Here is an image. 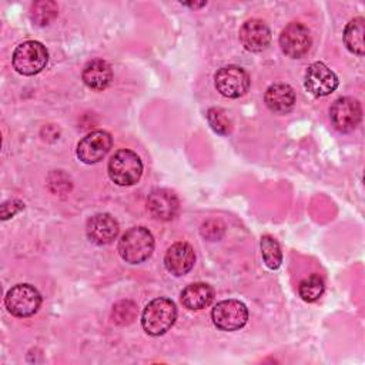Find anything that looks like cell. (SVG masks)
<instances>
[{
    "label": "cell",
    "instance_id": "obj_9",
    "mask_svg": "<svg viewBox=\"0 0 365 365\" xmlns=\"http://www.w3.org/2000/svg\"><path fill=\"white\" fill-rule=\"evenodd\" d=\"M305 88L315 97H324L331 94L338 87L336 74L327 67L324 63L317 61L312 63L307 71L304 78Z\"/></svg>",
    "mask_w": 365,
    "mask_h": 365
},
{
    "label": "cell",
    "instance_id": "obj_23",
    "mask_svg": "<svg viewBox=\"0 0 365 365\" xmlns=\"http://www.w3.org/2000/svg\"><path fill=\"white\" fill-rule=\"evenodd\" d=\"M207 120L215 133L221 135H227L231 133V127H232L231 120L228 118L227 113L222 108H218V107L210 108L207 111Z\"/></svg>",
    "mask_w": 365,
    "mask_h": 365
},
{
    "label": "cell",
    "instance_id": "obj_4",
    "mask_svg": "<svg viewBox=\"0 0 365 365\" xmlns=\"http://www.w3.org/2000/svg\"><path fill=\"white\" fill-rule=\"evenodd\" d=\"M143 174V163L131 150H118L108 161V175L118 185H133Z\"/></svg>",
    "mask_w": 365,
    "mask_h": 365
},
{
    "label": "cell",
    "instance_id": "obj_22",
    "mask_svg": "<svg viewBox=\"0 0 365 365\" xmlns=\"http://www.w3.org/2000/svg\"><path fill=\"white\" fill-rule=\"evenodd\" d=\"M30 14L36 24L46 26L57 16V4L54 1H37L31 6Z\"/></svg>",
    "mask_w": 365,
    "mask_h": 365
},
{
    "label": "cell",
    "instance_id": "obj_15",
    "mask_svg": "<svg viewBox=\"0 0 365 365\" xmlns=\"http://www.w3.org/2000/svg\"><path fill=\"white\" fill-rule=\"evenodd\" d=\"M195 262V254L190 244L187 242H175L173 244L164 258V264L168 272L175 277H181L187 274Z\"/></svg>",
    "mask_w": 365,
    "mask_h": 365
},
{
    "label": "cell",
    "instance_id": "obj_10",
    "mask_svg": "<svg viewBox=\"0 0 365 365\" xmlns=\"http://www.w3.org/2000/svg\"><path fill=\"white\" fill-rule=\"evenodd\" d=\"M329 117L336 130L344 133L352 131L359 124L362 117L361 104L355 98L339 97L331 106Z\"/></svg>",
    "mask_w": 365,
    "mask_h": 365
},
{
    "label": "cell",
    "instance_id": "obj_2",
    "mask_svg": "<svg viewBox=\"0 0 365 365\" xmlns=\"http://www.w3.org/2000/svg\"><path fill=\"white\" fill-rule=\"evenodd\" d=\"M154 250V238L144 227H133L127 230L118 240V254L130 264L145 261Z\"/></svg>",
    "mask_w": 365,
    "mask_h": 365
},
{
    "label": "cell",
    "instance_id": "obj_16",
    "mask_svg": "<svg viewBox=\"0 0 365 365\" xmlns=\"http://www.w3.org/2000/svg\"><path fill=\"white\" fill-rule=\"evenodd\" d=\"M264 101L271 111L277 114H287L295 104V93L291 86L285 83H275L267 88Z\"/></svg>",
    "mask_w": 365,
    "mask_h": 365
},
{
    "label": "cell",
    "instance_id": "obj_13",
    "mask_svg": "<svg viewBox=\"0 0 365 365\" xmlns=\"http://www.w3.org/2000/svg\"><path fill=\"white\" fill-rule=\"evenodd\" d=\"M240 41L248 51H262L271 41V31L262 20L251 19L241 26Z\"/></svg>",
    "mask_w": 365,
    "mask_h": 365
},
{
    "label": "cell",
    "instance_id": "obj_12",
    "mask_svg": "<svg viewBox=\"0 0 365 365\" xmlns=\"http://www.w3.org/2000/svg\"><path fill=\"white\" fill-rule=\"evenodd\" d=\"M118 222L107 212L93 215L86 225L88 240L96 245H107L113 242L118 235Z\"/></svg>",
    "mask_w": 365,
    "mask_h": 365
},
{
    "label": "cell",
    "instance_id": "obj_17",
    "mask_svg": "<svg viewBox=\"0 0 365 365\" xmlns=\"http://www.w3.org/2000/svg\"><path fill=\"white\" fill-rule=\"evenodd\" d=\"M81 77L88 88L100 91L110 86L113 78V70L110 64L104 60H91L83 68Z\"/></svg>",
    "mask_w": 365,
    "mask_h": 365
},
{
    "label": "cell",
    "instance_id": "obj_21",
    "mask_svg": "<svg viewBox=\"0 0 365 365\" xmlns=\"http://www.w3.org/2000/svg\"><path fill=\"white\" fill-rule=\"evenodd\" d=\"M259 245L265 265L271 269H277L282 262V252L278 241L271 235H262Z\"/></svg>",
    "mask_w": 365,
    "mask_h": 365
},
{
    "label": "cell",
    "instance_id": "obj_1",
    "mask_svg": "<svg viewBox=\"0 0 365 365\" xmlns=\"http://www.w3.org/2000/svg\"><path fill=\"white\" fill-rule=\"evenodd\" d=\"M175 318V304L168 298H155L145 305L141 314V325L148 335L158 336L174 325Z\"/></svg>",
    "mask_w": 365,
    "mask_h": 365
},
{
    "label": "cell",
    "instance_id": "obj_3",
    "mask_svg": "<svg viewBox=\"0 0 365 365\" xmlns=\"http://www.w3.org/2000/svg\"><path fill=\"white\" fill-rule=\"evenodd\" d=\"M48 60L47 48L34 40L19 44L13 53V67L23 76H34L40 73Z\"/></svg>",
    "mask_w": 365,
    "mask_h": 365
},
{
    "label": "cell",
    "instance_id": "obj_5",
    "mask_svg": "<svg viewBox=\"0 0 365 365\" xmlns=\"http://www.w3.org/2000/svg\"><path fill=\"white\" fill-rule=\"evenodd\" d=\"M4 304L11 315L26 318L38 311L41 305V295L30 284H17L7 291Z\"/></svg>",
    "mask_w": 365,
    "mask_h": 365
},
{
    "label": "cell",
    "instance_id": "obj_19",
    "mask_svg": "<svg viewBox=\"0 0 365 365\" xmlns=\"http://www.w3.org/2000/svg\"><path fill=\"white\" fill-rule=\"evenodd\" d=\"M364 19L356 17L351 20L344 31V41L349 51L354 54H364Z\"/></svg>",
    "mask_w": 365,
    "mask_h": 365
},
{
    "label": "cell",
    "instance_id": "obj_7",
    "mask_svg": "<svg viewBox=\"0 0 365 365\" xmlns=\"http://www.w3.org/2000/svg\"><path fill=\"white\" fill-rule=\"evenodd\" d=\"M217 91L228 98H238L248 91L250 77L247 71L238 66H225L214 76Z\"/></svg>",
    "mask_w": 365,
    "mask_h": 365
},
{
    "label": "cell",
    "instance_id": "obj_11",
    "mask_svg": "<svg viewBox=\"0 0 365 365\" xmlns=\"http://www.w3.org/2000/svg\"><path fill=\"white\" fill-rule=\"evenodd\" d=\"M279 46L287 56L292 58L302 57L311 47L309 30L301 23H289L279 34Z\"/></svg>",
    "mask_w": 365,
    "mask_h": 365
},
{
    "label": "cell",
    "instance_id": "obj_25",
    "mask_svg": "<svg viewBox=\"0 0 365 365\" xmlns=\"http://www.w3.org/2000/svg\"><path fill=\"white\" fill-rule=\"evenodd\" d=\"M23 207H24V204L21 201H19V200H10V201L3 202V205H1V218L7 220V218L13 217Z\"/></svg>",
    "mask_w": 365,
    "mask_h": 365
},
{
    "label": "cell",
    "instance_id": "obj_14",
    "mask_svg": "<svg viewBox=\"0 0 365 365\" xmlns=\"http://www.w3.org/2000/svg\"><path fill=\"white\" fill-rule=\"evenodd\" d=\"M147 208L154 218L168 221L173 220L178 212V198L170 190L155 188L147 198Z\"/></svg>",
    "mask_w": 365,
    "mask_h": 365
},
{
    "label": "cell",
    "instance_id": "obj_6",
    "mask_svg": "<svg viewBox=\"0 0 365 365\" xmlns=\"http://www.w3.org/2000/svg\"><path fill=\"white\" fill-rule=\"evenodd\" d=\"M211 318L218 329L237 331L245 325L248 309L245 304L238 299H224L212 308Z\"/></svg>",
    "mask_w": 365,
    "mask_h": 365
},
{
    "label": "cell",
    "instance_id": "obj_8",
    "mask_svg": "<svg viewBox=\"0 0 365 365\" xmlns=\"http://www.w3.org/2000/svg\"><path fill=\"white\" fill-rule=\"evenodd\" d=\"M111 144L113 138L107 131H91L77 144V157L86 164H96L107 155Z\"/></svg>",
    "mask_w": 365,
    "mask_h": 365
},
{
    "label": "cell",
    "instance_id": "obj_26",
    "mask_svg": "<svg viewBox=\"0 0 365 365\" xmlns=\"http://www.w3.org/2000/svg\"><path fill=\"white\" fill-rule=\"evenodd\" d=\"M185 6H190V7H201V6H205V1H201V3H184Z\"/></svg>",
    "mask_w": 365,
    "mask_h": 365
},
{
    "label": "cell",
    "instance_id": "obj_20",
    "mask_svg": "<svg viewBox=\"0 0 365 365\" xmlns=\"http://www.w3.org/2000/svg\"><path fill=\"white\" fill-rule=\"evenodd\" d=\"M324 291H325L324 279L317 274H312V275L304 278L298 285V294L307 302H314V301L319 299L322 297Z\"/></svg>",
    "mask_w": 365,
    "mask_h": 365
},
{
    "label": "cell",
    "instance_id": "obj_18",
    "mask_svg": "<svg viewBox=\"0 0 365 365\" xmlns=\"http://www.w3.org/2000/svg\"><path fill=\"white\" fill-rule=\"evenodd\" d=\"M214 299V289L205 282L187 285L181 292V302L188 309L207 308Z\"/></svg>",
    "mask_w": 365,
    "mask_h": 365
},
{
    "label": "cell",
    "instance_id": "obj_24",
    "mask_svg": "<svg viewBox=\"0 0 365 365\" xmlns=\"http://www.w3.org/2000/svg\"><path fill=\"white\" fill-rule=\"evenodd\" d=\"M135 317V305L131 301H121L113 309V318L117 324H128Z\"/></svg>",
    "mask_w": 365,
    "mask_h": 365
}]
</instances>
